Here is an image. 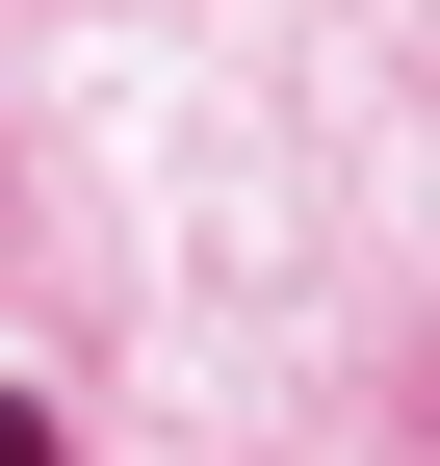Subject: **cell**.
Here are the masks:
<instances>
[{
  "instance_id": "cell-1",
  "label": "cell",
  "mask_w": 440,
  "mask_h": 466,
  "mask_svg": "<svg viewBox=\"0 0 440 466\" xmlns=\"http://www.w3.org/2000/svg\"><path fill=\"white\" fill-rule=\"evenodd\" d=\"M0 466H78V441H52V415H26V389H0Z\"/></svg>"
}]
</instances>
